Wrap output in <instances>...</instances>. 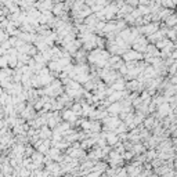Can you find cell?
<instances>
[{"instance_id": "obj_1", "label": "cell", "mask_w": 177, "mask_h": 177, "mask_svg": "<svg viewBox=\"0 0 177 177\" xmlns=\"http://www.w3.org/2000/svg\"><path fill=\"white\" fill-rule=\"evenodd\" d=\"M61 118H63V120L69 122L71 125H77L79 126L80 120H77V115L73 112L71 108H64V109H61Z\"/></svg>"}, {"instance_id": "obj_2", "label": "cell", "mask_w": 177, "mask_h": 177, "mask_svg": "<svg viewBox=\"0 0 177 177\" xmlns=\"http://www.w3.org/2000/svg\"><path fill=\"white\" fill-rule=\"evenodd\" d=\"M120 57H122L123 61H140V60H144V54H142V53L136 51L134 49H129V50H126L122 55H120Z\"/></svg>"}, {"instance_id": "obj_3", "label": "cell", "mask_w": 177, "mask_h": 177, "mask_svg": "<svg viewBox=\"0 0 177 177\" xmlns=\"http://www.w3.org/2000/svg\"><path fill=\"white\" fill-rule=\"evenodd\" d=\"M148 39L145 38L144 35H140L137 39L133 42V44H132V49H134L136 51H138V53H144L145 51V49H147V46H148Z\"/></svg>"}, {"instance_id": "obj_4", "label": "cell", "mask_w": 177, "mask_h": 177, "mask_svg": "<svg viewBox=\"0 0 177 177\" xmlns=\"http://www.w3.org/2000/svg\"><path fill=\"white\" fill-rule=\"evenodd\" d=\"M172 111V107H170L169 102H162V104H159L156 107V114H155V116L158 118V119H163L165 116H167V114Z\"/></svg>"}, {"instance_id": "obj_5", "label": "cell", "mask_w": 177, "mask_h": 177, "mask_svg": "<svg viewBox=\"0 0 177 177\" xmlns=\"http://www.w3.org/2000/svg\"><path fill=\"white\" fill-rule=\"evenodd\" d=\"M53 6H54V2H53V0H38V2L35 3V7L38 8L40 13L51 10Z\"/></svg>"}, {"instance_id": "obj_6", "label": "cell", "mask_w": 177, "mask_h": 177, "mask_svg": "<svg viewBox=\"0 0 177 177\" xmlns=\"http://www.w3.org/2000/svg\"><path fill=\"white\" fill-rule=\"evenodd\" d=\"M126 170H127V175L136 176V175H138V173H141V170H142V163L138 162V161H136V162L130 163L129 166H126Z\"/></svg>"}, {"instance_id": "obj_7", "label": "cell", "mask_w": 177, "mask_h": 177, "mask_svg": "<svg viewBox=\"0 0 177 177\" xmlns=\"http://www.w3.org/2000/svg\"><path fill=\"white\" fill-rule=\"evenodd\" d=\"M107 111H108V115H119L122 112V105H120L119 101H115V102H111L109 105L107 107Z\"/></svg>"}, {"instance_id": "obj_8", "label": "cell", "mask_w": 177, "mask_h": 177, "mask_svg": "<svg viewBox=\"0 0 177 177\" xmlns=\"http://www.w3.org/2000/svg\"><path fill=\"white\" fill-rule=\"evenodd\" d=\"M87 158H89V159H91V161H94V162L100 161L101 158H102V151H101V148H100V147H95V145H94V148H93V150L89 152Z\"/></svg>"}, {"instance_id": "obj_9", "label": "cell", "mask_w": 177, "mask_h": 177, "mask_svg": "<svg viewBox=\"0 0 177 177\" xmlns=\"http://www.w3.org/2000/svg\"><path fill=\"white\" fill-rule=\"evenodd\" d=\"M142 125H144L145 129L152 130L155 126L158 125V120L155 119V115H151V116H148V118H144V122H142Z\"/></svg>"}, {"instance_id": "obj_10", "label": "cell", "mask_w": 177, "mask_h": 177, "mask_svg": "<svg viewBox=\"0 0 177 177\" xmlns=\"http://www.w3.org/2000/svg\"><path fill=\"white\" fill-rule=\"evenodd\" d=\"M51 11H53V14L55 15V17H60L61 14H64L65 11H67V8H65V4H64V2H60V3H55L54 6H53V8H51Z\"/></svg>"}, {"instance_id": "obj_11", "label": "cell", "mask_w": 177, "mask_h": 177, "mask_svg": "<svg viewBox=\"0 0 177 177\" xmlns=\"http://www.w3.org/2000/svg\"><path fill=\"white\" fill-rule=\"evenodd\" d=\"M163 24L166 25L167 28H175L176 25H177V14H175V13H172L169 15V17L166 18V20L163 21Z\"/></svg>"}, {"instance_id": "obj_12", "label": "cell", "mask_w": 177, "mask_h": 177, "mask_svg": "<svg viewBox=\"0 0 177 177\" xmlns=\"http://www.w3.org/2000/svg\"><path fill=\"white\" fill-rule=\"evenodd\" d=\"M71 109L73 111V112H75L77 116H82V104H80V101H75L72 104V107H71Z\"/></svg>"}, {"instance_id": "obj_13", "label": "cell", "mask_w": 177, "mask_h": 177, "mask_svg": "<svg viewBox=\"0 0 177 177\" xmlns=\"http://www.w3.org/2000/svg\"><path fill=\"white\" fill-rule=\"evenodd\" d=\"M8 67V60H7V55L3 54L0 55V68H7Z\"/></svg>"}, {"instance_id": "obj_14", "label": "cell", "mask_w": 177, "mask_h": 177, "mask_svg": "<svg viewBox=\"0 0 177 177\" xmlns=\"http://www.w3.org/2000/svg\"><path fill=\"white\" fill-rule=\"evenodd\" d=\"M126 3H127V4H129V6H132L133 8H136V7H137V6L140 4V3H138V0H126Z\"/></svg>"}, {"instance_id": "obj_15", "label": "cell", "mask_w": 177, "mask_h": 177, "mask_svg": "<svg viewBox=\"0 0 177 177\" xmlns=\"http://www.w3.org/2000/svg\"><path fill=\"white\" fill-rule=\"evenodd\" d=\"M6 39H7V35H6V32H4V30H0V43H3Z\"/></svg>"}]
</instances>
